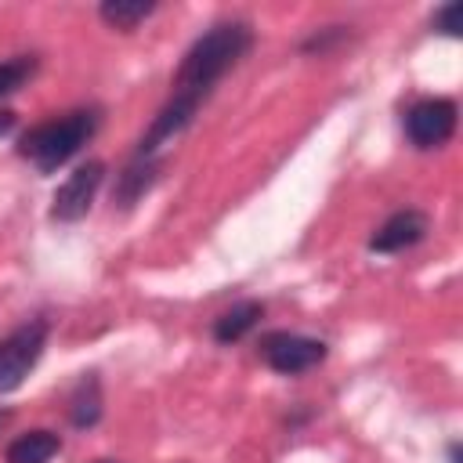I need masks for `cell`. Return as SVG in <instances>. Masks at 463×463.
<instances>
[{"instance_id":"cell-1","label":"cell","mask_w":463,"mask_h":463,"mask_svg":"<svg viewBox=\"0 0 463 463\" xmlns=\"http://www.w3.org/2000/svg\"><path fill=\"white\" fill-rule=\"evenodd\" d=\"M250 47H253V29L246 22H217L184 51L174 72V98H188L203 105L213 94V87L224 80V72H232L246 58Z\"/></svg>"},{"instance_id":"cell-2","label":"cell","mask_w":463,"mask_h":463,"mask_svg":"<svg viewBox=\"0 0 463 463\" xmlns=\"http://www.w3.org/2000/svg\"><path fill=\"white\" fill-rule=\"evenodd\" d=\"M98 123H101L98 109H72L65 116H54L18 137V156L29 159L40 174H51L61 163H69L94 137Z\"/></svg>"},{"instance_id":"cell-3","label":"cell","mask_w":463,"mask_h":463,"mask_svg":"<svg viewBox=\"0 0 463 463\" xmlns=\"http://www.w3.org/2000/svg\"><path fill=\"white\" fill-rule=\"evenodd\" d=\"M47 333L51 326L43 318H29L0 340V394H11L25 383V376L33 373V365L47 347Z\"/></svg>"},{"instance_id":"cell-4","label":"cell","mask_w":463,"mask_h":463,"mask_svg":"<svg viewBox=\"0 0 463 463\" xmlns=\"http://www.w3.org/2000/svg\"><path fill=\"white\" fill-rule=\"evenodd\" d=\"M260 358L282 373V376H297V373H307L315 369L322 358H326V344L315 340V336H300V333H286V329H275L260 340Z\"/></svg>"},{"instance_id":"cell-5","label":"cell","mask_w":463,"mask_h":463,"mask_svg":"<svg viewBox=\"0 0 463 463\" xmlns=\"http://www.w3.org/2000/svg\"><path fill=\"white\" fill-rule=\"evenodd\" d=\"M101 181H105V163H101V159H90V163L76 166V170L65 177V184H58V192H54V199H51V221L72 224V221L87 217V210H90V203H94Z\"/></svg>"},{"instance_id":"cell-6","label":"cell","mask_w":463,"mask_h":463,"mask_svg":"<svg viewBox=\"0 0 463 463\" xmlns=\"http://www.w3.org/2000/svg\"><path fill=\"white\" fill-rule=\"evenodd\" d=\"M456 101L449 98H423L405 112V134L416 148H438L456 134Z\"/></svg>"},{"instance_id":"cell-7","label":"cell","mask_w":463,"mask_h":463,"mask_svg":"<svg viewBox=\"0 0 463 463\" xmlns=\"http://www.w3.org/2000/svg\"><path fill=\"white\" fill-rule=\"evenodd\" d=\"M427 228H430L427 213H423V210L405 206V210L391 213V217H387V221H383V224L373 232L369 250H373V253H402V250L416 246V242L427 235Z\"/></svg>"},{"instance_id":"cell-8","label":"cell","mask_w":463,"mask_h":463,"mask_svg":"<svg viewBox=\"0 0 463 463\" xmlns=\"http://www.w3.org/2000/svg\"><path fill=\"white\" fill-rule=\"evenodd\" d=\"M58 449H61V438L54 430H29L7 445L4 459L7 463H47L51 456H58Z\"/></svg>"},{"instance_id":"cell-9","label":"cell","mask_w":463,"mask_h":463,"mask_svg":"<svg viewBox=\"0 0 463 463\" xmlns=\"http://www.w3.org/2000/svg\"><path fill=\"white\" fill-rule=\"evenodd\" d=\"M260 315H264V304H257V300H242V304L228 307V311L213 322V340H217V344H235V340H242V336L260 322Z\"/></svg>"},{"instance_id":"cell-10","label":"cell","mask_w":463,"mask_h":463,"mask_svg":"<svg viewBox=\"0 0 463 463\" xmlns=\"http://www.w3.org/2000/svg\"><path fill=\"white\" fill-rule=\"evenodd\" d=\"M152 181H156V163L134 156V163H127L123 174L116 177V192H112V199H116L119 206H134V203L148 192Z\"/></svg>"},{"instance_id":"cell-11","label":"cell","mask_w":463,"mask_h":463,"mask_svg":"<svg viewBox=\"0 0 463 463\" xmlns=\"http://www.w3.org/2000/svg\"><path fill=\"white\" fill-rule=\"evenodd\" d=\"M152 11H156L152 0H105V4L98 7L101 22H109V25H116V29H134V25L145 22Z\"/></svg>"},{"instance_id":"cell-12","label":"cell","mask_w":463,"mask_h":463,"mask_svg":"<svg viewBox=\"0 0 463 463\" xmlns=\"http://www.w3.org/2000/svg\"><path fill=\"white\" fill-rule=\"evenodd\" d=\"M101 416V391H98V380H83L80 383V394L72 398V423L76 427H94Z\"/></svg>"},{"instance_id":"cell-13","label":"cell","mask_w":463,"mask_h":463,"mask_svg":"<svg viewBox=\"0 0 463 463\" xmlns=\"http://www.w3.org/2000/svg\"><path fill=\"white\" fill-rule=\"evenodd\" d=\"M36 72V58L33 54H18V58H4L0 61V98L14 94L18 87H25V80Z\"/></svg>"},{"instance_id":"cell-14","label":"cell","mask_w":463,"mask_h":463,"mask_svg":"<svg viewBox=\"0 0 463 463\" xmlns=\"http://www.w3.org/2000/svg\"><path fill=\"white\" fill-rule=\"evenodd\" d=\"M459 18H463V4H449V7H441L438 14H434V25L441 29V33H449V36H456L463 25H459Z\"/></svg>"},{"instance_id":"cell-15","label":"cell","mask_w":463,"mask_h":463,"mask_svg":"<svg viewBox=\"0 0 463 463\" xmlns=\"http://www.w3.org/2000/svg\"><path fill=\"white\" fill-rule=\"evenodd\" d=\"M14 127V112H0V134H7Z\"/></svg>"}]
</instances>
